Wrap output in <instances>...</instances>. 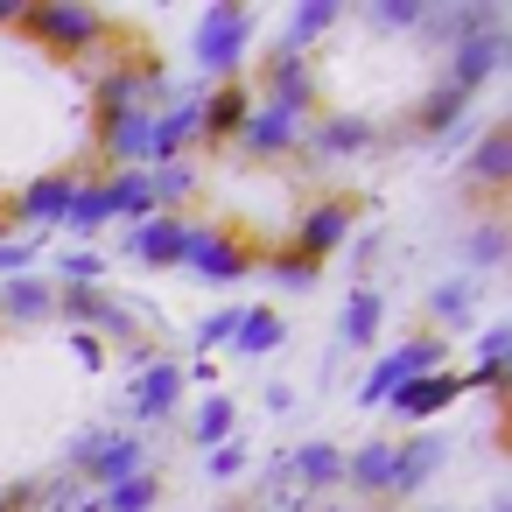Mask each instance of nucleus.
<instances>
[{"instance_id": "obj_1", "label": "nucleus", "mask_w": 512, "mask_h": 512, "mask_svg": "<svg viewBox=\"0 0 512 512\" xmlns=\"http://www.w3.org/2000/svg\"><path fill=\"white\" fill-rule=\"evenodd\" d=\"M36 50H50V57H99L106 43H113V15L106 8H92V0H29L22 8V22H15Z\"/></svg>"}, {"instance_id": "obj_2", "label": "nucleus", "mask_w": 512, "mask_h": 512, "mask_svg": "<svg viewBox=\"0 0 512 512\" xmlns=\"http://www.w3.org/2000/svg\"><path fill=\"white\" fill-rule=\"evenodd\" d=\"M183 267H190L197 281H211V288H232V281H246V274L260 267V246H253L246 232H232V225H190Z\"/></svg>"}, {"instance_id": "obj_3", "label": "nucleus", "mask_w": 512, "mask_h": 512, "mask_svg": "<svg viewBox=\"0 0 512 512\" xmlns=\"http://www.w3.org/2000/svg\"><path fill=\"white\" fill-rule=\"evenodd\" d=\"M71 470L92 477L99 491H113L120 477L148 470V442H141V428H92V435L71 442Z\"/></svg>"}, {"instance_id": "obj_4", "label": "nucleus", "mask_w": 512, "mask_h": 512, "mask_svg": "<svg viewBox=\"0 0 512 512\" xmlns=\"http://www.w3.org/2000/svg\"><path fill=\"white\" fill-rule=\"evenodd\" d=\"M246 43H253V8H204L197 29H190V57L211 71V85H225L239 71Z\"/></svg>"}, {"instance_id": "obj_5", "label": "nucleus", "mask_w": 512, "mask_h": 512, "mask_svg": "<svg viewBox=\"0 0 512 512\" xmlns=\"http://www.w3.org/2000/svg\"><path fill=\"white\" fill-rule=\"evenodd\" d=\"M358 211H365V204H358L351 190H330V197H316V204L295 218L288 246H295L302 260H316V267H323V260H330V253H344V239L358 232Z\"/></svg>"}, {"instance_id": "obj_6", "label": "nucleus", "mask_w": 512, "mask_h": 512, "mask_svg": "<svg viewBox=\"0 0 512 512\" xmlns=\"http://www.w3.org/2000/svg\"><path fill=\"white\" fill-rule=\"evenodd\" d=\"M71 197H78V176H71V169H50V176L22 183L8 204H0V218H8V225H22V232H64Z\"/></svg>"}, {"instance_id": "obj_7", "label": "nucleus", "mask_w": 512, "mask_h": 512, "mask_svg": "<svg viewBox=\"0 0 512 512\" xmlns=\"http://www.w3.org/2000/svg\"><path fill=\"white\" fill-rule=\"evenodd\" d=\"M260 106H274V113H288V120H316L323 113V85H316V71L302 64V57H288V50H274L267 57V71H260Z\"/></svg>"}, {"instance_id": "obj_8", "label": "nucleus", "mask_w": 512, "mask_h": 512, "mask_svg": "<svg viewBox=\"0 0 512 512\" xmlns=\"http://www.w3.org/2000/svg\"><path fill=\"white\" fill-rule=\"evenodd\" d=\"M302 148H309L316 162H351V155L379 148V127H372L365 113H316V120L302 127Z\"/></svg>"}, {"instance_id": "obj_9", "label": "nucleus", "mask_w": 512, "mask_h": 512, "mask_svg": "<svg viewBox=\"0 0 512 512\" xmlns=\"http://www.w3.org/2000/svg\"><path fill=\"white\" fill-rule=\"evenodd\" d=\"M246 113H253V92H246L239 78L211 85V92L197 99V148H232L239 127H246Z\"/></svg>"}, {"instance_id": "obj_10", "label": "nucleus", "mask_w": 512, "mask_h": 512, "mask_svg": "<svg viewBox=\"0 0 512 512\" xmlns=\"http://www.w3.org/2000/svg\"><path fill=\"white\" fill-rule=\"evenodd\" d=\"M232 148H239L246 162H288V155L302 148V120H288V113H274V106H253Z\"/></svg>"}, {"instance_id": "obj_11", "label": "nucleus", "mask_w": 512, "mask_h": 512, "mask_svg": "<svg viewBox=\"0 0 512 512\" xmlns=\"http://www.w3.org/2000/svg\"><path fill=\"white\" fill-rule=\"evenodd\" d=\"M127 253H134L141 267H183V253H190V218H183V211H155V218H141L134 239H127Z\"/></svg>"}, {"instance_id": "obj_12", "label": "nucleus", "mask_w": 512, "mask_h": 512, "mask_svg": "<svg viewBox=\"0 0 512 512\" xmlns=\"http://www.w3.org/2000/svg\"><path fill=\"white\" fill-rule=\"evenodd\" d=\"M498 64H505V29H491V36H470V43H456V50H449V71H442V85H449V92H463V99H477V85H484Z\"/></svg>"}, {"instance_id": "obj_13", "label": "nucleus", "mask_w": 512, "mask_h": 512, "mask_svg": "<svg viewBox=\"0 0 512 512\" xmlns=\"http://www.w3.org/2000/svg\"><path fill=\"white\" fill-rule=\"evenodd\" d=\"M505 183H512V120H491L477 134V148H470V190L505 197Z\"/></svg>"}, {"instance_id": "obj_14", "label": "nucleus", "mask_w": 512, "mask_h": 512, "mask_svg": "<svg viewBox=\"0 0 512 512\" xmlns=\"http://www.w3.org/2000/svg\"><path fill=\"white\" fill-rule=\"evenodd\" d=\"M442 456H449V449H442V435H428V428H421L414 442H393V491H386V505H407V498L442 470Z\"/></svg>"}, {"instance_id": "obj_15", "label": "nucleus", "mask_w": 512, "mask_h": 512, "mask_svg": "<svg viewBox=\"0 0 512 512\" xmlns=\"http://www.w3.org/2000/svg\"><path fill=\"white\" fill-rule=\"evenodd\" d=\"M183 386H190V372H183L176 358L141 365V379H134V421H169L176 400H183Z\"/></svg>"}, {"instance_id": "obj_16", "label": "nucleus", "mask_w": 512, "mask_h": 512, "mask_svg": "<svg viewBox=\"0 0 512 512\" xmlns=\"http://www.w3.org/2000/svg\"><path fill=\"white\" fill-rule=\"evenodd\" d=\"M456 393H470L463 386V372H428V379H407V386H393L386 393V407L400 414V421H435Z\"/></svg>"}, {"instance_id": "obj_17", "label": "nucleus", "mask_w": 512, "mask_h": 512, "mask_svg": "<svg viewBox=\"0 0 512 512\" xmlns=\"http://www.w3.org/2000/svg\"><path fill=\"white\" fill-rule=\"evenodd\" d=\"M197 99H204V92H190L183 106H162V113H155L148 169H155V162H190V148H197Z\"/></svg>"}, {"instance_id": "obj_18", "label": "nucleus", "mask_w": 512, "mask_h": 512, "mask_svg": "<svg viewBox=\"0 0 512 512\" xmlns=\"http://www.w3.org/2000/svg\"><path fill=\"white\" fill-rule=\"evenodd\" d=\"M344 491H358V498H386L393 491V442L386 435H372V442H358L344 456Z\"/></svg>"}, {"instance_id": "obj_19", "label": "nucleus", "mask_w": 512, "mask_h": 512, "mask_svg": "<svg viewBox=\"0 0 512 512\" xmlns=\"http://www.w3.org/2000/svg\"><path fill=\"white\" fill-rule=\"evenodd\" d=\"M50 316H57V281H36V274L0 281V323H50Z\"/></svg>"}, {"instance_id": "obj_20", "label": "nucleus", "mask_w": 512, "mask_h": 512, "mask_svg": "<svg viewBox=\"0 0 512 512\" xmlns=\"http://www.w3.org/2000/svg\"><path fill=\"white\" fill-rule=\"evenodd\" d=\"M99 197H106V218H127V225L155 218V197H148V169H106V176H99Z\"/></svg>"}, {"instance_id": "obj_21", "label": "nucleus", "mask_w": 512, "mask_h": 512, "mask_svg": "<svg viewBox=\"0 0 512 512\" xmlns=\"http://www.w3.org/2000/svg\"><path fill=\"white\" fill-rule=\"evenodd\" d=\"M463 113H470V99H463V92H449V85L435 78V85H428V99L407 113V134H414V141H442Z\"/></svg>"}, {"instance_id": "obj_22", "label": "nucleus", "mask_w": 512, "mask_h": 512, "mask_svg": "<svg viewBox=\"0 0 512 512\" xmlns=\"http://www.w3.org/2000/svg\"><path fill=\"white\" fill-rule=\"evenodd\" d=\"M379 323H386V295L379 288H351L344 295V316H337V337L351 351H372L379 344Z\"/></svg>"}, {"instance_id": "obj_23", "label": "nucleus", "mask_w": 512, "mask_h": 512, "mask_svg": "<svg viewBox=\"0 0 512 512\" xmlns=\"http://www.w3.org/2000/svg\"><path fill=\"white\" fill-rule=\"evenodd\" d=\"M288 477L302 491H330V484H344V449L337 442H295L288 449Z\"/></svg>"}, {"instance_id": "obj_24", "label": "nucleus", "mask_w": 512, "mask_h": 512, "mask_svg": "<svg viewBox=\"0 0 512 512\" xmlns=\"http://www.w3.org/2000/svg\"><path fill=\"white\" fill-rule=\"evenodd\" d=\"M393 358V379L407 386V379H428V372H449V337H435V330H421V337H407L400 351H386Z\"/></svg>"}, {"instance_id": "obj_25", "label": "nucleus", "mask_w": 512, "mask_h": 512, "mask_svg": "<svg viewBox=\"0 0 512 512\" xmlns=\"http://www.w3.org/2000/svg\"><path fill=\"white\" fill-rule=\"evenodd\" d=\"M281 337H288V323H281V309H239V330H232V351H239V358H267V351H281Z\"/></svg>"}, {"instance_id": "obj_26", "label": "nucleus", "mask_w": 512, "mask_h": 512, "mask_svg": "<svg viewBox=\"0 0 512 512\" xmlns=\"http://www.w3.org/2000/svg\"><path fill=\"white\" fill-rule=\"evenodd\" d=\"M477 316V288L470 281H442V288H428V330L442 337V330H463Z\"/></svg>"}, {"instance_id": "obj_27", "label": "nucleus", "mask_w": 512, "mask_h": 512, "mask_svg": "<svg viewBox=\"0 0 512 512\" xmlns=\"http://www.w3.org/2000/svg\"><path fill=\"white\" fill-rule=\"evenodd\" d=\"M260 267H267V281H274V288H288V295H302V288H316V281H323V267H316V260H302L288 239H281L274 253H260Z\"/></svg>"}, {"instance_id": "obj_28", "label": "nucleus", "mask_w": 512, "mask_h": 512, "mask_svg": "<svg viewBox=\"0 0 512 512\" xmlns=\"http://www.w3.org/2000/svg\"><path fill=\"white\" fill-rule=\"evenodd\" d=\"M337 15H344L337 0H302V8H295V22H288V36H281V50H288V57H302V50H309L323 29H337Z\"/></svg>"}, {"instance_id": "obj_29", "label": "nucleus", "mask_w": 512, "mask_h": 512, "mask_svg": "<svg viewBox=\"0 0 512 512\" xmlns=\"http://www.w3.org/2000/svg\"><path fill=\"white\" fill-rule=\"evenodd\" d=\"M190 190H197V169H190V162H155V169H148V197H155V211H176Z\"/></svg>"}, {"instance_id": "obj_30", "label": "nucleus", "mask_w": 512, "mask_h": 512, "mask_svg": "<svg viewBox=\"0 0 512 512\" xmlns=\"http://www.w3.org/2000/svg\"><path fill=\"white\" fill-rule=\"evenodd\" d=\"M155 505H162V477L155 470H134V477H120L106 491V512H155Z\"/></svg>"}, {"instance_id": "obj_31", "label": "nucleus", "mask_w": 512, "mask_h": 512, "mask_svg": "<svg viewBox=\"0 0 512 512\" xmlns=\"http://www.w3.org/2000/svg\"><path fill=\"white\" fill-rule=\"evenodd\" d=\"M463 253H470V267H505V253H512V225H505V218H484V225L463 239Z\"/></svg>"}, {"instance_id": "obj_32", "label": "nucleus", "mask_w": 512, "mask_h": 512, "mask_svg": "<svg viewBox=\"0 0 512 512\" xmlns=\"http://www.w3.org/2000/svg\"><path fill=\"white\" fill-rule=\"evenodd\" d=\"M99 225H106V197H99V183L78 176V197H71V211H64V232H71V239H92Z\"/></svg>"}, {"instance_id": "obj_33", "label": "nucleus", "mask_w": 512, "mask_h": 512, "mask_svg": "<svg viewBox=\"0 0 512 512\" xmlns=\"http://www.w3.org/2000/svg\"><path fill=\"white\" fill-rule=\"evenodd\" d=\"M190 428H197V442H204V449L232 442V393H211V400L197 407V421H190Z\"/></svg>"}, {"instance_id": "obj_34", "label": "nucleus", "mask_w": 512, "mask_h": 512, "mask_svg": "<svg viewBox=\"0 0 512 512\" xmlns=\"http://www.w3.org/2000/svg\"><path fill=\"white\" fill-rule=\"evenodd\" d=\"M372 29H421L428 22V0H379V8H365Z\"/></svg>"}, {"instance_id": "obj_35", "label": "nucleus", "mask_w": 512, "mask_h": 512, "mask_svg": "<svg viewBox=\"0 0 512 512\" xmlns=\"http://www.w3.org/2000/svg\"><path fill=\"white\" fill-rule=\"evenodd\" d=\"M232 330H239V309H218V316H204V323H197V351H218V344H232Z\"/></svg>"}, {"instance_id": "obj_36", "label": "nucleus", "mask_w": 512, "mask_h": 512, "mask_svg": "<svg viewBox=\"0 0 512 512\" xmlns=\"http://www.w3.org/2000/svg\"><path fill=\"white\" fill-rule=\"evenodd\" d=\"M29 260H36V239H0V281L29 274Z\"/></svg>"}, {"instance_id": "obj_37", "label": "nucleus", "mask_w": 512, "mask_h": 512, "mask_svg": "<svg viewBox=\"0 0 512 512\" xmlns=\"http://www.w3.org/2000/svg\"><path fill=\"white\" fill-rule=\"evenodd\" d=\"M36 505H50V484H8L0 491V512H36Z\"/></svg>"}, {"instance_id": "obj_38", "label": "nucleus", "mask_w": 512, "mask_h": 512, "mask_svg": "<svg viewBox=\"0 0 512 512\" xmlns=\"http://www.w3.org/2000/svg\"><path fill=\"white\" fill-rule=\"evenodd\" d=\"M204 470H211V477H239V470H246V442H239V435H232V442H218Z\"/></svg>"}, {"instance_id": "obj_39", "label": "nucleus", "mask_w": 512, "mask_h": 512, "mask_svg": "<svg viewBox=\"0 0 512 512\" xmlns=\"http://www.w3.org/2000/svg\"><path fill=\"white\" fill-rule=\"evenodd\" d=\"M22 8H29V0H0V29H8V22H22Z\"/></svg>"}]
</instances>
